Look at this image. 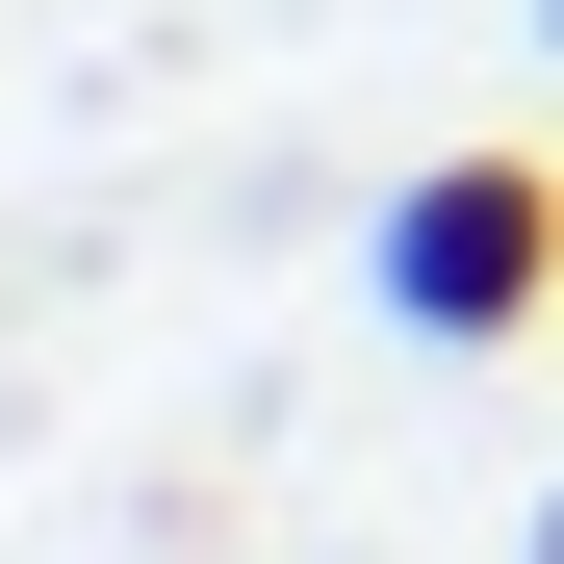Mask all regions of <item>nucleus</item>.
<instances>
[{
  "instance_id": "f257e3e1",
  "label": "nucleus",
  "mask_w": 564,
  "mask_h": 564,
  "mask_svg": "<svg viewBox=\"0 0 564 564\" xmlns=\"http://www.w3.org/2000/svg\"><path fill=\"white\" fill-rule=\"evenodd\" d=\"M359 282H386V334L411 359H513L539 308H564V154H411L386 180V231H359Z\"/></svg>"
},
{
  "instance_id": "f03ea898",
  "label": "nucleus",
  "mask_w": 564,
  "mask_h": 564,
  "mask_svg": "<svg viewBox=\"0 0 564 564\" xmlns=\"http://www.w3.org/2000/svg\"><path fill=\"white\" fill-rule=\"evenodd\" d=\"M513 564H564V488H539V539H513Z\"/></svg>"
}]
</instances>
